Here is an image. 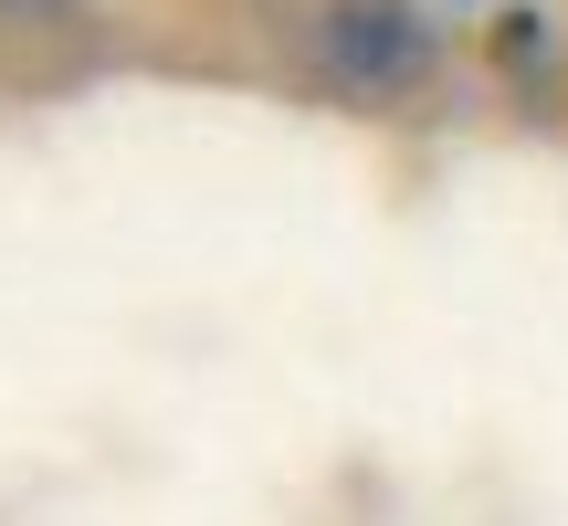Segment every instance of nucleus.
I'll use <instances>...</instances> for the list:
<instances>
[{
  "mask_svg": "<svg viewBox=\"0 0 568 526\" xmlns=\"http://www.w3.org/2000/svg\"><path fill=\"white\" fill-rule=\"evenodd\" d=\"M316 53H326V74H337V84L400 95V84H422L432 32L400 11V0H326V11H316Z\"/></svg>",
  "mask_w": 568,
  "mask_h": 526,
  "instance_id": "nucleus-1",
  "label": "nucleus"
},
{
  "mask_svg": "<svg viewBox=\"0 0 568 526\" xmlns=\"http://www.w3.org/2000/svg\"><path fill=\"white\" fill-rule=\"evenodd\" d=\"M11 21H53V11H74V0H0Z\"/></svg>",
  "mask_w": 568,
  "mask_h": 526,
  "instance_id": "nucleus-2",
  "label": "nucleus"
}]
</instances>
